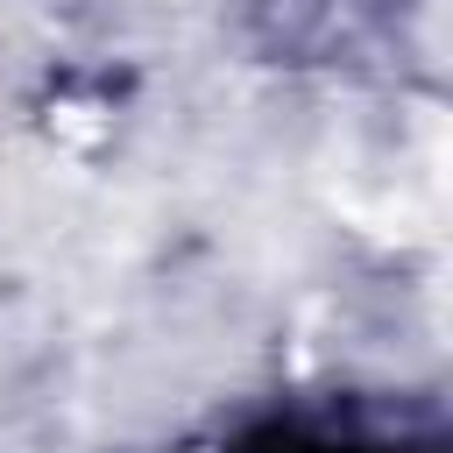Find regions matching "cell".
I'll list each match as a JSON object with an SVG mask.
<instances>
[{
  "label": "cell",
  "instance_id": "1",
  "mask_svg": "<svg viewBox=\"0 0 453 453\" xmlns=\"http://www.w3.org/2000/svg\"><path fill=\"white\" fill-rule=\"evenodd\" d=\"M212 453H453V432L403 389H276L234 411Z\"/></svg>",
  "mask_w": 453,
  "mask_h": 453
}]
</instances>
